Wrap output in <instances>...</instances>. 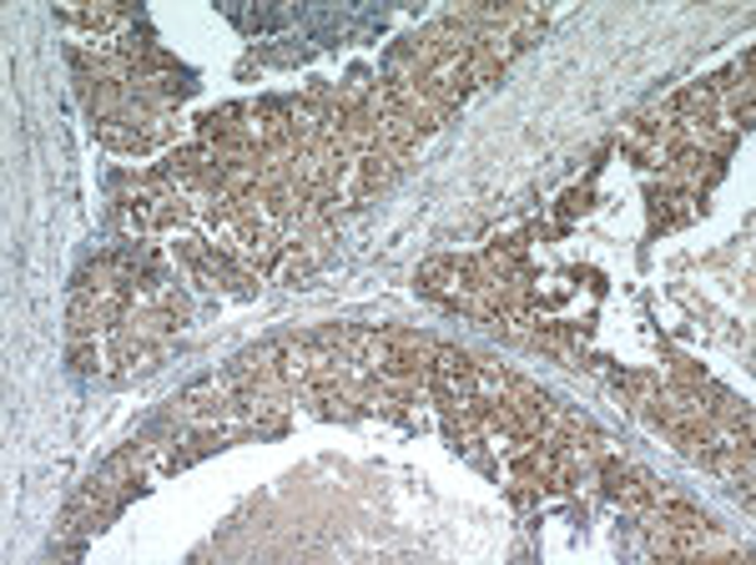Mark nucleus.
Returning <instances> with one entry per match:
<instances>
[{"instance_id": "5", "label": "nucleus", "mask_w": 756, "mask_h": 565, "mask_svg": "<svg viewBox=\"0 0 756 565\" xmlns=\"http://www.w3.org/2000/svg\"><path fill=\"white\" fill-rule=\"evenodd\" d=\"M590 208V192L586 187H580V192H570V198H565V212H586Z\"/></svg>"}, {"instance_id": "4", "label": "nucleus", "mask_w": 756, "mask_h": 565, "mask_svg": "<svg viewBox=\"0 0 756 565\" xmlns=\"http://www.w3.org/2000/svg\"><path fill=\"white\" fill-rule=\"evenodd\" d=\"M671 384H681V389H692V395H701L706 384H711V374H706V368H696L692 358H671Z\"/></svg>"}, {"instance_id": "1", "label": "nucleus", "mask_w": 756, "mask_h": 565, "mask_svg": "<svg viewBox=\"0 0 756 565\" xmlns=\"http://www.w3.org/2000/svg\"><path fill=\"white\" fill-rule=\"evenodd\" d=\"M600 480H605V495L621 505V510L640 515L646 505H651V490H655V474L640 470V464H630L626 455H615V460H600L595 464Z\"/></svg>"}, {"instance_id": "2", "label": "nucleus", "mask_w": 756, "mask_h": 565, "mask_svg": "<svg viewBox=\"0 0 756 565\" xmlns=\"http://www.w3.org/2000/svg\"><path fill=\"white\" fill-rule=\"evenodd\" d=\"M61 21H66V26H81V31L106 36V31H117L121 21H131V11H127V5H66Z\"/></svg>"}, {"instance_id": "3", "label": "nucleus", "mask_w": 756, "mask_h": 565, "mask_svg": "<svg viewBox=\"0 0 756 565\" xmlns=\"http://www.w3.org/2000/svg\"><path fill=\"white\" fill-rule=\"evenodd\" d=\"M696 217V198H686V192H676V187H661V192H651V223L655 227H681Z\"/></svg>"}]
</instances>
